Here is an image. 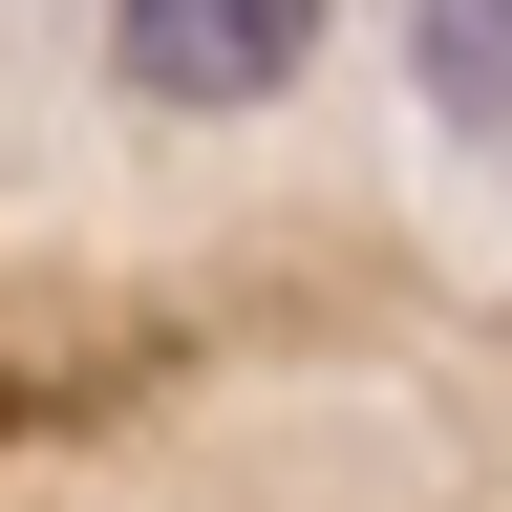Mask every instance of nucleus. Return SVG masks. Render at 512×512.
I'll list each match as a JSON object with an SVG mask.
<instances>
[{"mask_svg": "<svg viewBox=\"0 0 512 512\" xmlns=\"http://www.w3.org/2000/svg\"><path fill=\"white\" fill-rule=\"evenodd\" d=\"M320 64V0H107V86L214 128V107H278Z\"/></svg>", "mask_w": 512, "mask_h": 512, "instance_id": "f257e3e1", "label": "nucleus"}, {"mask_svg": "<svg viewBox=\"0 0 512 512\" xmlns=\"http://www.w3.org/2000/svg\"><path fill=\"white\" fill-rule=\"evenodd\" d=\"M406 86L448 150H512V0H406Z\"/></svg>", "mask_w": 512, "mask_h": 512, "instance_id": "f03ea898", "label": "nucleus"}]
</instances>
